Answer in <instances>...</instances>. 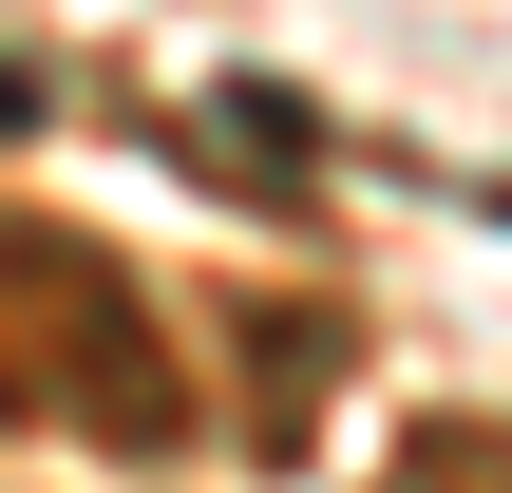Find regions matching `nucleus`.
I'll use <instances>...</instances> for the list:
<instances>
[{
	"label": "nucleus",
	"instance_id": "f257e3e1",
	"mask_svg": "<svg viewBox=\"0 0 512 493\" xmlns=\"http://www.w3.org/2000/svg\"><path fill=\"white\" fill-rule=\"evenodd\" d=\"M19 114H38V76H19V57H0V133H19Z\"/></svg>",
	"mask_w": 512,
	"mask_h": 493
},
{
	"label": "nucleus",
	"instance_id": "f03ea898",
	"mask_svg": "<svg viewBox=\"0 0 512 493\" xmlns=\"http://www.w3.org/2000/svg\"><path fill=\"white\" fill-rule=\"evenodd\" d=\"M494 209H512V190H494Z\"/></svg>",
	"mask_w": 512,
	"mask_h": 493
}]
</instances>
